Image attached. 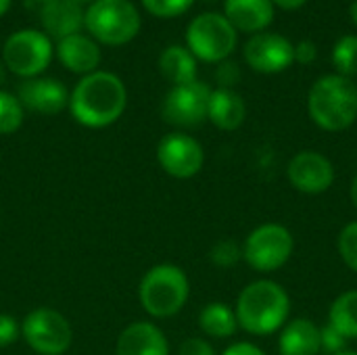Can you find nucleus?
I'll list each match as a JSON object with an SVG mask.
<instances>
[{
	"mask_svg": "<svg viewBox=\"0 0 357 355\" xmlns=\"http://www.w3.org/2000/svg\"><path fill=\"white\" fill-rule=\"evenodd\" d=\"M195 0H142L144 8L155 17H178L192 6Z\"/></svg>",
	"mask_w": 357,
	"mask_h": 355,
	"instance_id": "cd10ccee",
	"label": "nucleus"
},
{
	"mask_svg": "<svg viewBox=\"0 0 357 355\" xmlns=\"http://www.w3.org/2000/svg\"><path fill=\"white\" fill-rule=\"evenodd\" d=\"M38 2H46V0H38Z\"/></svg>",
	"mask_w": 357,
	"mask_h": 355,
	"instance_id": "79ce46f5",
	"label": "nucleus"
},
{
	"mask_svg": "<svg viewBox=\"0 0 357 355\" xmlns=\"http://www.w3.org/2000/svg\"><path fill=\"white\" fill-rule=\"evenodd\" d=\"M186 44L195 59L205 63H222L236 46V29L224 15L203 13L190 21L186 29Z\"/></svg>",
	"mask_w": 357,
	"mask_h": 355,
	"instance_id": "0eeeda50",
	"label": "nucleus"
},
{
	"mask_svg": "<svg viewBox=\"0 0 357 355\" xmlns=\"http://www.w3.org/2000/svg\"><path fill=\"white\" fill-rule=\"evenodd\" d=\"M335 355H357V352H351V349H345V352H339V354Z\"/></svg>",
	"mask_w": 357,
	"mask_h": 355,
	"instance_id": "58836bf2",
	"label": "nucleus"
},
{
	"mask_svg": "<svg viewBox=\"0 0 357 355\" xmlns=\"http://www.w3.org/2000/svg\"><path fill=\"white\" fill-rule=\"evenodd\" d=\"M287 178L303 195H322L335 184V165L318 151H299L287 165Z\"/></svg>",
	"mask_w": 357,
	"mask_h": 355,
	"instance_id": "f8f14e48",
	"label": "nucleus"
},
{
	"mask_svg": "<svg viewBox=\"0 0 357 355\" xmlns=\"http://www.w3.org/2000/svg\"><path fill=\"white\" fill-rule=\"evenodd\" d=\"M234 314L238 328L253 337H270L291 320L289 291L270 278L249 282L236 299Z\"/></svg>",
	"mask_w": 357,
	"mask_h": 355,
	"instance_id": "f03ea898",
	"label": "nucleus"
},
{
	"mask_svg": "<svg viewBox=\"0 0 357 355\" xmlns=\"http://www.w3.org/2000/svg\"><path fill=\"white\" fill-rule=\"evenodd\" d=\"M215 77L220 82V88H232L238 82V77H241L238 65L232 63V61H222L218 71H215Z\"/></svg>",
	"mask_w": 357,
	"mask_h": 355,
	"instance_id": "2f4dec72",
	"label": "nucleus"
},
{
	"mask_svg": "<svg viewBox=\"0 0 357 355\" xmlns=\"http://www.w3.org/2000/svg\"><path fill=\"white\" fill-rule=\"evenodd\" d=\"M190 297V280L180 266L157 264L140 280L138 299L151 318H172L182 312Z\"/></svg>",
	"mask_w": 357,
	"mask_h": 355,
	"instance_id": "20e7f679",
	"label": "nucleus"
},
{
	"mask_svg": "<svg viewBox=\"0 0 357 355\" xmlns=\"http://www.w3.org/2000/svg\"><path fill=\"white\" fill-rule=\"evenodd\" d=\"M19 103L40 115H56L69 105V92L59 80L29 77L19 86Z\"/></svg>",
	"mask_w": 357,
	"mask_h": 355,
	"instance_id": "4468645a",
	"label": "nucleus"
},
{
	"mask_svg": "<svg viewBox=\"0 0 357 355\" xmlns=\"http://www.w3.org/2000/svg\"><path fill=\"white\" fill-rule=\"evenodd\" d=\"M159 69L174 86L190 84L197 80V59L184 46H167L159 56Z\"/></svg>",
	"mask_w": 357,
	"mask_h": 355,
	"instance_id": "412c9836",
	"label": "nucleus"
},
{
	"mask_svg": "<svg viewBox=\"0 0 357 355\" xmlns=\"http://www.w3.org/2000/svg\"><path fill=\"white\" fill-rule=\"evenodd\" d=\"M56 54L63 67L82 75L94 73V69L100 63V48L96 46L92 38L82 36V33H73V36L59 40Z\"/></svg>",
	"mask_w": 357,
	"mask_h": 355,
	"instance_id": "6ab92c4d",
	"label": "nucleus"
},
{
	"mask_svg": "<svg viewBox=\"0 0 357 355\" xmlns=\"http://www.w3.org/2000/svg\"><path fill=\"white\" fill-rule=\"evenodd\" d=\"M349 15H351V21L357 25V0L351 4V8H349Z\"/></svg>",
	"mask_w": 357,
	"mask_h": 355,
	"instance_id": "e433bc0d",
	"label": "nucleus"
},
{
	"mask_svg": "<svg viewBox=\"0 0 357 355\" xmlns=\"http://www.w3.org/2000/svg\"><path fill=\"white\" fill-rule=\"evenodd\" d=\"M245 61L257 73H280L295 61V46L280 33L259 31L245 44Z\"/></svg>",
	"mask_w": 357,
	"mask_h": 355,
	"instance_id": "ddd939ff",
	"label": "nucleus"
},
{
	"mask_svg": "<svg viewBox=\"0 0 357 355\" xmlns=\"http://www.w3.org/2000/svg\"><path fill=\"white\" fill-rule=\"evenodd\" d=\"M178 355H215L213 345L203 337H188L180 343Z\"/></svg>",
	"mask_w": 357,
	"mask_h": 355,
	"instance_id": "7c9ffc66",
	"label": "nucleus"
},
{
	"mask_svg": "<svg viewBox=\"0 0 357 355\" xmlns=\"http://www.w3.org/2000/svg\"><path fill=\"white\" fill-rule=\"evenodd\" d=\"M209 259L218 268H226V270L234 268L243 259V247L236 241H232V239H222V241H218L211 247Z\"/></svg>",
	"mask_w": 357,
	"mask_h": 355,
	"instance_id": "a878e982",
	"label": "nucleus"
},
{
	"mask_svg": "<svg viewBox=\"0 0 357 355\" xmlns=\"http://www.w3.org/2000/svg\"><path fill=\"white\" fill-rule=\"evenodd\" d=\"M128 105L123 82L109 71L84 75L69 94V111L73 119L86 128L98 130L115 123Z\"/></svg>",
	"mask_w": 357,
	"mask_h": 355,
	"instance_id": "f257e3e1",
	"label": "nucleus"
},
{
	"mask_svg": "<svg viewBox=\"0 0 357 355\" xmlns=\"http://www.w3.org/2000/svg\"><path fill=\"white\" fill-rule=\"evenodd\" d=\"M84 10L75 0H46L42 2V25L59 40L79 33L84 27Z\"/></svg>",
	"mask_w": 357,
	"mask_h": 355,
	"instance_id": "f3484780",
	"label": "nucleus"
},
{
	"mask_svg": "<svg viewBox=\"0 0 357 355\" xmlns=\"http://www.w3.org/2000/svg\"><path fill=\"white\" fill-rule=\"evenodd\" d=\"M8 6H10V0H0V17L8 10Z\"/></svg>",
	"mask_w": 357,
	"mask_h": 355,
	"instance_id": "4c0bfd02",
	"label": "nucleus"
},
{
	"mask_svg": "<svg viewBox=\"0 0 357 355\" xmlns=\"http://www.w3.org/2000/svg\"><path fill=\"white\" fill-rule=\"evenodd\" d=\"M337 251L343 264L357 274V222H349L343 226L337 239Z\"/></svg>",
	"mask_w": 357,
	"mask_h": 355,
	"instance_id": "bb28decb",
	"label": "nucleus"
},
{
	"mask_svg": "<svg viewBox=\"0 0 357 355\" xmlns=\"http://www.w3.org/2000/svg\"><path fill=\"white\" fill-rule=\"evenodd\" d=\"M84 25L102 44H128L140 29V15L130 0H94L84 15Z\"/></svg>",
	"mask_w": 357,
	"mask_h": 355,
	"instance_id": "423d86ee",
	"label": "nucleus"
},
{
	"mask_svg": "<svg viewBox=\"0 0 357 355\" xmlns=\"http://www.w3.org/2000/svg\"><path fill=\"white\" fill-rule=\"evenodd\" d=\"M272 2H274V6H280L284 10H295V8L303 6L307 0H272Z\"/></svg>",
	"mask_w": 357,
	"mask_h": 355,
	"instance_id": "f704fd0d",
	"label": "nucleus"
},
{
	"mask_svg": "<svg viewBox=\"0 0 357 355\" xmlns=\"http://www.w3.org/2000/svg\"><path fill=\"white\" fill-rule=\"evenodd\" d=\"M75 2H79V4H82V2H90V0H75Z\"/></svg>",
	"mask_w": 357,
	"mask_h": 355,
	"instance_id": "a19ab883",
	"label": "nucleus"
},
{
	"mask_svg": "<svg viewBox=\"0 0 357 355\" xmlns=\"http://www.w3.org/2000/svg\"><path fill=\"white\" fill-rule=\"evenodd\" d=\"M222 355H266V352L261 347H257L255 343L238 341V343H232L230 347H226Z\"/></svg>",
	"mask_w": 357,
	"mask_h": 355,
	"instance_id": "72a5a7b5",
	"label": "nucleus"
},
{
	"mask_svg": "<svg viewBox=\"0 0 357 355\" xmlns=\"http://www.w3.org/2000/svg\"><path fill=\"white\" fill-rule=\"evenodd\" d=\"M224 10L232 27L247 33H259L274 19L272 0H226Z\"/></svg>",
	"mask_w": 357,
	"mask_h": 355,
	"instance_id": "a211bd4d",
	"label": "nucleus"
},
{
	"mask_svg": "<svg viewBox=\"0 0 357 355\" xmlns=\"http://www.w3.org/2000/svg\"><path fill=\"white\" fill-rule=\"evenodd\" d=\"M320 326L310 318L289 320L278 337V355H320Z\"/></svg>",
	"mask_w": 357,
	"mask_h": 355,
	"instance_id": "dca6fc26",
	"label": "nucleus"
},
{
	"mask_svg": "<svg viewBox=\"0 0 357 355\" xmlns=\"http://www.w3.org/2000/svg\"><path fill=\"white\" fill-rule=\"evenodd\" d=\"M157 161L165 174L178 180L195 178L205 165L201 142L184 132L165 134L157 144Z\"/></svg>",
	"mask_w": 357,
	"mask_h": 355,
	"instance_id": "9b49d317",
	"label": "nucleus"
},
{
	"mask_svg": "<svg viewBox=\"0 0 357 355\" xmlns=\"http://www.w3.org/2000/svg\"><path fill=\"white\" fill-rule=\"evenodd\" d=\"M245 117H247V105L238 92H234L232 88L211 90L207 119L215 128L224 132H234L245 123Z\"/></svg>",
	"mask_w": 357,
	"mask_h": 355,
	"instance_id": "aec40b11",
	"label": "nucleus"
},
{
	"mask_svg": "<svg viewBox=\"0 0 357 355\" xmlns=\"http://www.w3.org/2000/svg\"><path fill=\"white\" fill-rule=\"evenodd\" d=\"M295 253L293 232L276 222L261 224L249 232L243 243V259L257 274L278 272Z\"/></svg>",
	"mask_w": 357,
	"mask_h": 355,
	"instance_id": "39448f33",
	"label": "nucleus"
},
{
	"mask_svg": "<svg viewBox=\"0 0 357 355\" xmlns=\"http://www.w3.org/2000/svg\"><path fill=\"white\" fill-rule=\"evenodd\" d=\"M201 331L211 339H230L238 333V320L232 308L222 301L207 303L199 314Z\"/></svg>",
	"mask_w": 357,
	"mask_h": 355,
	"instance_id": "4be33fe9",
	"label": "nucleus"
},
{
	"mask_svg": "<svg viewBox=\"0 0 357 355\" xmlns=\"http://www.w3.org/2000/svg\"><path fill=\"white\" fill-rule=\"evenodd\" d=\"M52 56V44L46 33L38 29H21L8 36L2 48V61L15 75L36 77L42 73Z\"/></svg>",
	"mask_w": 357,
	"mask_h": 355,
	"instance_id": "1a4fd4ad",
	"label": "nucleus"
},
{
	"mask_svg": "<svg viewBox=\"0 0 357 355\" xmlns=\"http://www.w3.org/2000/svg\"><path fill=\"white\" fill-rule=\"evenodd\" d=\"M115 355H169L163 331L146 320L128 324L115 343Z\"/></svg>",
	"mask_w": 357,
	"mask_h": 355,
	"instance_id": "2eb2a0df",
	"label": "nucleus"
},
{
	"mask_svg": "<svg viewBox=\"0 0 357 355\" xmlns=\"http://www.w3.org/2000/svg\"><path fill=\"white\" fill-rule=\"evenodd\" d=\"M211 88L205 82L174 86L161 105V115L176 128H197L207 119Z\"/></svg>",
	"mask_w": 357,
	"mask_h": 355,
	"instance_id": "9d476101",
	"label": "nucleus"
},
{
	"mask_svg": "<svg viewBox=\"0 0 357 355\" xmlns=\"http://www.w3.org/2000/svg\"><path fill=\"white\" fill-rule=\"evenodd\" d=\"M320 343H322V352L328 355H335L347 349V339L337 328H333L331 324L320 328Z\"/></svg>",
	"mask_w": 357,
	"mask_h": 355,
	"instance_id": "c85d7f7f",
	"label": "nucleus"
},
{
	"mask_svg": "<svg viewBox=\"0 0 357 355\" xmlns=\"http://www.w3.org/2000/svg\"><path fill=\"white\" fill-rule=\"evenodd\" d=\"M318 56V48L312 40H301L297 46H295V61L301 63V65H310L314 63Z\"/></svg>",
	"mask_w": 357,
	"mask_h": 355,
	"instance_id": "473e14b6",
	"label": "nucleus"
},
{
	"mask_svg": "<svg viewBox=\"0 0 357 355\" xmlns=\"http://www.w3.org/2000/svg\"><path fill=\"white\" fill-rule=\"evenodd\" d=\"M2 82H4V67L0 65V84H2Z\"/></svg>",
	"mask_w": 357,
	"mask_h": 355,
	"instance_id": "ea45409f",
	"label": "nucleus"
},
{
	"mask_svg": "<svg viewBox=\"0 0 357 355\" xmlns=\"http://www.w3.org/2000/svg\"><path fill=\"white\" fill-rule=\"evenodd\" d=\"M21 337L38 355H63L71 347L73 331L61 312L38 308L23 318Z\"/></svg>",
	"mask_w": 357,
	"mask_h": 355,
	"instance_id": "6e6552de",
	"label": "nucleus"
},
{
	"mask_svg": "<svg viewBox=\"0 0 357 355\" xmlns=\"http://www.w3.org/2000/svg\"><path fill=\"white\" fill-rule=\"evenodd\" d=\"M23 123V105L10 92L0 90V136L17 132Z\"/></svg>",
	"mask_w": 357,
	"mask_h": 355,
	"instance_id": "393cba45",
	"label": "nucleus"
},
{
	"mask_svg": "<svg viewBox=\"0 0 357 355\" xmlns=\"http://www.w3.org/2000/svg\"><path fill=\"white\" fill-rule=\"evenodd\" d=\"M307 111L324 132H343L357 119V86L339 73L322 75L307 94Z\"/></svg>",
	"mask_w": 357,
	"mask_h": 355,
	"instance_id": "7ed1b4c3",
	"label": "nucleus"
},
{
	"mask_svg": "<svg viewBox=\"0 0 357 355\" xmlns=\"http://www.w3.org/2000/svg\"><path fill=\"white\" fill-rule=\"evenodd\" d=\"M333 65L339 75H357V36H343L333 48Z\"/></svg>",
	"mask_w": 357,
	"mask_h": 355,
	"instance_id": "b1692460",
	"label": "nucleus"
},
{
	"mask_svg": "<svg viewBox=\"0 0 357 355\" xmlns=\"http://www.w3.org/2000/svg\"><path fill=\"white\" fill-rule=\"evenodd\" d=\"M21 335V324L10 314H0V347L13 345Z\"/></svg>",
	"mask_w": 357,
	"mask_h": 355,
	"instance_id": "c756f323",
	"label": "nucleus"
},
{
	"mask_svg": "<svg viewBox=\"0 0 357 355\" xmlns=\"http://www.w3.org/2000/svg\"><path fill=\"white\" fill-rule=\"evenodd\" d=\"M328 324L347 341L357 339V289L341 293L328 310Z\"/></svg>",
	"mask_w": 357,
	"mask_h": 355,
	"instance_id": "5701e85b",
	"label": "nucleus"
},
{
	"mask_svg": "<svg viewBox=\"0 0 357 355\" xmlns=\"http://www.w3.org/2000/svg\"><path fill=\"white\" fill-rule=\"evenodd\" d=\"M349 197H351V203H354V207H356V211H357V176L354 178V182H351V188H349Z\"/></svg>",
	"mask_w": 357,
	"mask_h": 355,
	"instance_id": "c9c22d12",
	"label": "nucleus"
}]
</instances>
